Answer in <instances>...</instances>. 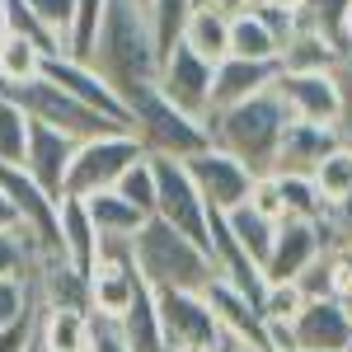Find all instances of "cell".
<instances>
[{
    "instance_id": "6da1fadb",
    "label": "cell",
    "mask_w": 352,
    "mask_h": 352,
    "mask_svg": "<svg viewBox=\"0 0 352 352\" xmlns=\"http://www.w3.org/2000/svg\"><path fill=\"white\" fill-rule=\"evenodd\" d=\"M89 66L104 76V80L122 94H132L136 85H151L160 71V47H155V28L146 5L136 0H109L99 33H94V47H89Z\"/></svg>"
},
{
    "instance_id": "7a4b0ae2",
    "label": "cell",
    "mask_w": 352,
    "mask_h": 352,
    "mask_svg": "<svg viewBox=\"0 0 352 352\" xmlns=\"http://www.w3.org/2000/svg\"><path fill=\"white\" fill-rule=\"evenodd\" d=\"M132 258L136 272L151 292H202L217 277V258L207 244H197L192 235H184L179 226H169L164 217H146L141 230L132 235Z\"/></svg>"
},
{
    "instance_id": "3957f363",
    "label": "cell",
    "mask_w": 352,
    "mask_h": 352,
    "mask_svg": "<svg viewBox=\"0 0 352 352\" xmlns=\"http://www.w3.org/2000/svg\"><path fill=\"white\" fill-rule=\"evenodd\" d=\"M207 136L212 146L230 151L235 160H244L254 174H268L272 160H277V141H282V127H287V104L277 99V89H258L240 104H226V109H212L207 118Z\"/></svg>"
},
{
    "instance_id": "277c9868",
    "label": "cell",
    "mask_w": 352,
    "mask_h": 352,
    "mask_svg": "<svg viewBox=\"0 0 352 352\" xmlns=\"http://www.w3.org/2000/svg\"><path fill=\"white\" fill-rule=\"evenodd\" d=\"M127 113H132V132L141 136V146H146L151 155H174V160H184L192 151L212 146L207 122L192 118V113H184V109H174L160 94L155 80L136 85L132 94H127Z\"/></svg>"
},
{
    "instance_id": "5b68a950",
    "label": "cell",
    "mask_w": 352,
    "mask_h": 352,
    "mask_svg": "<svg viewBox=\"0 0 352 352\" xmlns=\"http://www.w3.org/2000/svg\"><path fill=\"white\" fill-rule=\"evenodd\" d=\"M146 155L141 136L136 132H104V136H85L76 141V155H71V169H66V188L71 197H89V192H104L122 179V169L132 160Z\"/></svg>"
},
{
    "instance_id": "8992f818",
    "label": "cell",
    "mask_w": 352,
    "mask_h": 352,
    "mask_svg": "<svg viewBox=\"0 0 352 352\" xmlns=\"http://www.w3.org/2000/svg\"><path fill=\"white\" fill-rule=\"evenodd\" d=\"M5 94H14V99L24 104L28 118H38V122H52L56 132L76 136V141H85V136H104V132H132V127H122V122L104 118L99 109L80 104L76 94H66V89H61V85H52L47 76H38V80L19 85V89H5Z\"/></svg>"
},
{
    "instance_id": "52a82bcc",
    "label": "cell",
    "mask_w": 352,
    "mask_h": 352,
    "mask_svg": "<svg viewBox=\"0 0 352 352\" xmlns=\"http://www.w3.org/2000/svg\"><path fill=\"white\" fill-rule=\"evenodd\" d=\"M151 155V151H146ZM155 169V217H164L169 226H179L184 235H192L197 244L212 249V221H207V202L192 184L188 164L174 160V155H151Z\"/></svg>"
},
{
    "instance_id": "ba28073f",
    "label": "cell",
    "mask_w": 352,
    "mask_h": 352,
    "mask_svg": "<svg viewBox=\"0 0 352 352\" xmlns=\"http://www.w3.org/2000/svg\"><path fill=\"white\" fill-rule=\"evenodd\" d=\"M184 164H188L192 184H197V192H202V202H207V212H235L240 202H249V188H254V169L244 160H235L230 151H221V146H202V151H192V155H184Z\"/></svg>"
},
{
    "instance_id": "9c48e42d",
    "label": "cell",
    "mask_w": 352,
    "mask_h": 352,
    "mask_svg": "<svg viewBox=\"0 0 352 352\" xmlns=\"http://www.w3.org/2000/svg\"><path fill=\"white\" fill-rule=\"evenodd\" d=\"M155 315H160L164 329V343L169 348H197V352H212L221 338V324L212 315V305L202 292H174L164 287L155 292Z\"/></svg>"
},
{
    "instance_id": "30bf717a",
    "label": "cell",
    "mask_w": 352,
    "mask_h": 352,
    "mask_svg": "<svg viewBox=\"0 0 352 352\" xmlns=\"http://www.w3.org/2000/svg\"><path fill=\"white\" fill-rule=\"evenodd\" d=\"M212 66H217V61L197 56L188 43L179 38V43L160 56L155 85H160V94L174 109L192 113V118H207V109H212Z\"/></svg>"
},
{
    "instance_id": "8fae6325",
    "label": "cell",
    "mask_w": 352,
    "mask_h": 352,
    "mask_svg": "<svg viewBox=\"0 0 352 352\" xmlns=\"http://www.w3.org/2000/svg\"><path fill=\"white\" fill-rule=\"evenodd\" d=\"M277 99L287 104V118H305V122H324L343 132V94L333 71H277Z\"/></svg>"
},
{
    "instance_id": "7c38bea8",
    "label": "cell",
    "mask_w": 352,
    "mask_h": 352,
    "mask_svg": "<svg viewBox=\"0 0 352 352\" xmlns=\"http://www.w3.org/2000/svg\"><path fill=\"white\" fill-rule=\"evenodd\" d=\"M296 352H352V305L343 296H310L292 315Z\"/></svg>"
},
{
    "instance_id": "4fadbf2b",
    "label": "cell",
    "mask_w": 352,
    "mask_h": 352,
    "mask_svg": "<svg viewBox=\"0 0 352 352\" xmlns=\"http://www.w3.org/2000/svg\"><path fill=\"white\" fill-rule=\"evenodd\" d=\"M43 76H47L52 85H61L66 94H76L80 104L99 109L104 118L122 122V127H132V113H127V104H122V94H118V89H113L89 61H80V56H71V52H52L47 61H43Z\"/></svg>"
},
{
    "instance_id": "5bb4252c",
    "label": "cell",
    "mask_w": 352,
    "mask_h": 352,
    "mask_svg": "<svg viewBox=\"0 0 352 352\" xmlns=\"http://www.w3.org/2000/svg\"><path fill=\"white\" fill-rule=\"evenodd\" d=\"M320 254H324L320 221L282 217V221H277V235H272L268 258H263V282H296Z\"/></svg>"
},
{
    "instance_id": "9a60e30c",
    "label": "cell",
    "mask_w": 352,
    "mask_h": 352,
    "mask_svg": "<svg viewBox=\"0 0 352 352\" xmlns=\"http://www.w3.org/2000/svg\"><path fill=\"white\" fill-rule=\"evenodd\" d=\"M202 296H207V305H212V315H217L226 338H235V343H244V348H254V352L268 348V320H263L258 300H249L240 287H230L221 272L202 287Z\"/></svg>"
},
{
    "instance_id": "2e32d148",
    "label": "cell",
    "mask_w": 352,
    "mask_h": 352,
    "mask_svg": "<svg viewBox=\"0 0 352 352\" xmlns=\"http://www.w3.org/2000/svg\"><path fill=\"white\" fill-rule=\"evenodd\" d=\"M71 155H76V136L56 132L52 122H38L28 118V146H24V169L43 184V188L61 197L66 188V169H71Z\"/></svg>"
},
{
    "instance_id": "e0dca14e",
    "label": "cell",
    "mask_w": 352,
    "mask_h": 352,
    "mask_svg": "<svg viewBox=\"0 0 352 352\" xmlns=\"http://www.w3.org/2000/svg\"><path fill=\"white\" fill-rule=\"evenodd\" d=\"M338 141H343V132H338V127L305 122V118H287L282 141H277V160H272V169H287V174H315V164L324 160Z\"/></svg>"
},
{
    "instance_id": "ac0fdd59",
    "label": "cell",
    "mask_w": 352,
    "mask_h": 352,
    "mask_svg": "<svg viewBox=\"0 0 352 352\" xmlns=\"http://www.w3.org/2000/svg\"><path fill=\"white\" fill-rule=\"evenodd\" d=\"M136 287H141V272L132 258H99L89 272V315L94 320H122Z\"/></svg>"
},
{
    "instance_id": "d6986e66",
    "label": "cell",
    "mask_w": 352,
    "mask_h": 352,
    "mask_svg": "<svg viewBox=\"0 0 352 352\" xmlns=\"http://www.w3.org/2000/svg\"><path fill=\"white\" fill-rule=\"evenodd\" d=\"M56 226H61V254H66V263L89 277L94 263H99V226L89 217L85 197L61 192V197H56Z\"/></svg>"
},
{
    "instance_id": "ffe728a7",
    "label": "cell",
    "mask_w": 352,
    "mask_h": 352,
    "mask_svg": "<svg viewBox=\"0 0 352 352\" xmlns=\"http://www.w3.org/2000/svg\"><path fill=\"white\" fill-rule=\"evenodd\" d=\"M277 80V61H249V56H221L212 66V109L240 104L249 94L268 89ZM207 109V113H212Z\"/></svg>"
},
{
    "instance_id": "44dd1931",
    "label": "cell",
    "mask_w": 352,
    "mask_h": 352,
    "mask_svg": "<svg viewBox=\"0 0 352 352\" xmlns=\"http://www.w3.org/2000/svg\"><path fill=\"white\" fill-rule=\"evenodd\" d=\"M38 352H89V310L38 305Z\"/></svg>"
},
{
    "instance_id": "7402d4cb",
    "label": "cell",
    "mask_w": 352,
    "mask_h": 352,
    "mask_svg": "<svg viewBox=\"0 0 352 352\" xmlns=\"http://www.w3.org/2000/svg\"><path fill=\"white\" fill-rule=\"evenodd\" d=\"M113 324H118L122 343H127L132 352H169L160 315H155V292H151L146 282L136 287V296H132V305L122 310V320H113Z\"/></svg>"
},
{
    "instance_id": "603a6c76",
    "label": "cell",
    "mask_w": 352,
    "mask_h": 352,
    "mask_svg": "<svg viewBox=\"0 0 352 352\" xmlns=\"http://www.w3.org/2000/svg\"><path fill=\"white\" fill-rule=\"evenodd\" d=\"M179 38H184L197 56L221 61V56H230V14H221V10H212V5L192 0V10H188V19H184V28H179Z\"/></svg>"
},
{
    "instance_id": "cb8c5ba5",
    "label": "cell",
    "mask_w": 352,
    "mask_h": 352,
    "mask_svg": "<svg viewBox=\"0 0 352 352\" xmlns=\"http://www.w3.org/2000/svg\"><path fill=\"white\" fill-rule=\"evenodd\" d=\"M338 56L343 52L329 43L324 33L296 24V33H292V38L282 43V52H277V71H333Z\"/></svg>"
},
{
    "instance_id": "d4e9b609",
    "label": "cell",
    "mask_w": 352,
    "mask_h": 352,
    "mask_svg": "<svg viewBox=\"0 0 352 352\" xmlns=\"http://www.w3.org/2000/svg\"><path fill=\"white\" fill-rule=\"evenodd\" d=\"M85 207H89V217H94V226H99V240H132L136 230H141V221H146L141 207H132L127 197H118L113 188L89 192Z\"/></svg>"
},
{
    "instance_id": "484cf974",
    "label": "cell",
    "mask_w": 352,
    "mask_h": 352,
    "mask_svg": "<svg viewBox=\"0 0 352 352\" xmlns=\"http://www.w3.org/2000/svg\"><path fill=\"white\" fill-rule=\"evenodd\" d=\"M43 61H47V52H43L33 38L5 33V38H0V89H19V85L38 80V76H43Z\"/></svg>"
},
{
    "instance_id": "4316f807",
    "label": "cell",
    "mask_w": 352,
    "mask_h": 352,
    "mask_svg": "<svg viewBox=\"0 0 352 352\" xmlns=\"http://www.w3.org/2000/svg\"><path fill=\"white\" fill-rule=\"evenodd\" d=\"M282 43L249 5L230 14V56H249V61H277Z\"/></svg>"
},
{
    "instance_id": "83f0119b",
    "label": "cell",
    "mask_w": 352,
    "mask_h": 352,
    "mask_svg": "<svg viewBox=\"0 0 352 352\" xmlns=\"http://www.w3.org/2000/svg\"><path fill=\"white\" fill-rule=\"evenodd\" d=\"M226 230H230L235 244L263 268V258H268V249H272V235H277V221H268L263 212H254L249 202H240L235 212H226Z\"/></svg>"
},
{
    "instance_id": "f1b7e54d",
    "label": "cell",
    "mask_w": 352,
    "mask_h": 352,
    "mask_svg": "<svg viewBox=\"0 0 352 352\" xmlns=\"http://www.w3.org/2000/svg\"><path fill=\"white\" fill-rule=\"evenodd\" d=\"M272 179H277V188H282V207H287V217H305V221H320L324 217V197L315 188V179L310 174H287V169H268Z\"/></svg>"
},
{
    "instance_id": "f546056e",
    "label": "cell",
    "mask_w": 352,
    "mask_h": 352,
    "mask_svg": "<svg viewBox=\"0 0 352 352\" xmlns=\"http://www.w3.org/2000/svg\"><path fill=\"white\" fill-rule=\"evenodd\" d=\"M28 146V113L14 94L0 89V164H24Z\"/></svg>"
},
{
    "instance_id": "4dcf8cb0",
    "label": "cell",
    "mask_w": 352,
    "mask_h": 352,
    "mask_svg": "<svg viewBox=\"0 0 352 352\" xmlns=\"http://www.w3.org/2000/svg\"><path fill=\"white\" fill-rule=\"evenodd\" d=\"M348 5H352V0H300V5H296V19L305 28H315V33H324L329 43L343 52V47H348V38H343Z\"/></svg>"
},
{
    "instance_id": "1f68e13d",
    "label": "cell",
    "mask_w": 352,
    "mask_h": 352,
    "mask_svg": "<svg viewBox=\"0 0 352 352\" xmlns=\"http://www.w3.org/2000/svg\"><path fill=\"white\" fill-rule=\"evenodd\" d=\"M310 179H315V188H320V197H324V202H333V197L352 192V146H348V141H338L324 160L315 164V174H310Z\"/></svg>"
},
{
    "instance_id": "d6a6232c",
    "label": "cell",
    "mask_w": 352,
    "mask_h": 352,
    "mask_svg": "<svg viewBox=\"0 0 352 352\" xmlns=\"http://www.w3.org/2000/svg\"><path fill=\"white\" fill-rule=\"evenodd\" d=\"M118 197H127L132 207H141L146 217H155V169H151V155H141L122 169V179L113 184Z\"/></svg>"
},
{
    "instance_id": "836d02e7",
    "label": "cell",
    "mask_w": 352,
    "mask_h": 352,
    "mask_svg": "<svg viewBox=\"0 0 352 352\" xmlns=\"http://www.w3.org/2000/svg\"><path fill=\"white\" fill-rule=\"evenodd\" d=\"M104 10H109V0H76V19H71V33H66V52L71 56L89 61V47H94Z\"/></svg>"
},
{
    "instance_id": "e575fe53",
    "label": "cell",
    "mask_w": 352,
    "mask_h": 352,
    "mask_svg": "<svg viewBox=\"0 0 352 352\" xmlns=\"http://www.w3.org/2000/svg\"><path fill=\"white\" fill-rule=\"evenodd\" d=\"M192 0H151L146 5V14H151V28H155V47H160V56L179 43V28H184V19H188Z\"/></svg>"
},
{
    "instance_id": "d590c367",
    "label": "cell",
    "mask_w": 352,
    "mask_h": 352,
    "mask_svg": "<svg viewBox=\"0 0 352 352\" xmlns=\"http://www.w3.org/2000/svg\"><path fill=\"white\" fill-rule=\"evenodd\" d=\"M28 310H38L28 272H10V277H0V329L14 324V320H24Z\"/></svg>"
},
{
    "instance_id": "8d00e7d4",
    "label": "cell",
    "mask_w": 352,
    "mask_h": 352,
    "mask_svg": "<svg viewBox=\"0 0 352 352\" xmlns=\"http://www.w3.org/2000/svg\"><path fill=\"white\" fill-rule=\"evenodd\" d=\"M320 235H324V249H343V244H352V192L333 197V202L324 207Z\"/></svg>"
},
{
    "instance_id": "74e56055",
    "label": "cell",
    "mask_w": 352,
    "mask_h": 352,
    "mask_svg": "<svg viewBox=\"0 0 352 352\" xmlns=\"http://www.w3.org/2000/svg\"><path fill=\"white\" fill-rule=\"evenodd\" d=\"M296 287H300V296L310 300V296H338V263H333V249H324L310 268L296 277Z\"/></svg>"
},
{
    "instance_id": "f35d334b",
    "label": "cell",
    "mask_w": 352,
    "mask_h": 352,
    "mask_svg": "<svg viewBox=\"0 0 352 352\" xmlns=\"http://www.w3.org/2000/svg\"><path fill=\"white\" fill-rule=\"evenodd\" d=\"M305 296H300L296 282H263V296H258V310H263V320H292Z\"/></svg>"
},
{
    "instance_id": "ab89813d",
    "label": "cell",
    "mask_w": 352,
    "mask_h": 352,
    "mask_svg": "<svg viewBox=\"0 0 352 352\" xmlns=\"http://www.w3.org/2000/svg\"><path fill=\"white\" fill-rule=\"evenodd\" d=\"M24 5L38 14V24L47 28L56 43H61V52H66V33H71V19H76V0H24Z\"/></svg>"
},
{
    "instance_id": "60d3db41",
    "label": "cell",
    "mask_w": 352,
    "mask_h": 352,
    "mask_svg": "<svg viewBox=\"0 0 352 352\" xmlns=\"http://www.w3.org/2000/svg\"><path fill=\"white\" fill-rule=\"evenodd\" d=\"M249 207H254V212H263L268 221L287 217V207H282V188H277V179H272V174H258V179H254V188H249Z\"/></svg>"
},
{
    "instance_id": "b9f144b4",
    "label": "cell",
    "mask_w": 352,
    "mask_h": 352,
    "mask_svg": "<svg viewBox=\"0 0 352 352\" xmlns=\"http://www.w3.org/2000/svg\"><path fill=\"white\" fill-rule=\"evenodd\" d=\"M33 268V254H28V244L19 230H0V277H10V272H28Z\"/></svg>"
},
{
    "instance_id": "7bdbcfd3",
    "label": "cell",
    "mask_w": 352,
    "mask_h": 352,
    "mask_svg": "<svg viewBox=\"0 0 352 352\" xmlns=\"http://www.w3.org/2000/svg\"><path fill=\"white\" fill-rule=\"evenodd\" d=\"M33 343H38V310L0 329V352H33Z\"/></svg>"
},
{
    "instance_id": "ee69618b",
    "label": "cell",
    "mask_w": 352,
    "mask_h": 352,
    "mask_svg": "<svg viewBox=\"0 0 352 352\" xmlns=\"http://www.w3.org/2000/svg\"><path fill=\"white\" fill-rule=\"evenodd\" d=\"M89 352H132V348L122 343V333H118L113 320H94L89 315Z\"/></svg>"
},
{
    "instance_id": "f6af8a7d",
    "label": "cell",
    "mask_w": 352,
    "mask_h": 352,
    "mask_svg": "<svg viewBox=\"0 0 352 352\" xmlns=\"http://www.w3.org/2000/svg\"><path fill=\"white\" fill-rule=\"evenodd\" d=\"M333 80H338V94H343V122H352V47H343L338 66H333Z\"/></svg>"
},
{
    "instance_id": "bcb514c9",
    "label": "cell",
    "mask_w": 352,
    "mask_h": 352,
    "mask_svg": "<svg viewBox=\"0 0 352 352\" xmlns=\"http://www.w3.org/2000/svg\"><path fill=\"white\" fill-rule=\"evenodd\" d=\"M333 263H338V296L352 305V244L333 249Z\"/></svg>"
},
{
    "instance_id": "7dc6e473",
    "label": "cell",
    "mask_w": 352,
    "mask_h": 352,
    "mask_svg": "<svg viewBox=\"0 0 352 352\" xmlns=\"http://www.w3.org/2000/svg\"><path fill=\"white\" fill-rule=\"evenodd\" d=\"M268 348H277V352H296L292 320H268Z\"/></svg>"
},
{
    "instance_id": "c3c4849f",
    "label": "cell",
    "mask_w": 352,
    "mask_h": 352,
    "mask_svg": "<svg viewBox=\"0 0 352 352\" xmlns=\"http://www.w3.org/2000/svg\"><path fill=\"white\" fill-rule=\"evenodd\" d=\"M0 230H14V207H10L5 192H0Z\"/></svg>"
},
{
    "instance_id": "681fc988",
    "label": "cell",
    "mask_w": 352,
    "mask_h": 352,
    "mask_svg": "<svg viewBox=\"0 0 352 352\" xmlns=\"http://www.w3.org/2000/svg\"><path fill=\"white\" fill-rule=\"evenodd\" d=\"M202 5H212V10H221V14H235V10H244L249 0H202Z\"/></svg>"
},
{
    "instance_id": "f907efd6",
    "label": "cell",
    "mask_w": 352,
    "mask_h": 352,
    "mask_svg": "<svg viewBox=\"0 0 352 352\" xmlns=\"http://www.w3.org/2000/svg\"><path fill=\"white\" fill-rule=\"evenodd\" d=\"M10 33V0H0V38Z\"/></svg>"
},
{
    "instance_id": "816d5d0a",
    "label": "cell",
    "mask_w": 352,
    "mask_h": 352,
    "mask_svg": "<svg viewBox=\"0 0 352 352\" xmlns=\"http://www.w3.org/2000/svg\"><path fill=\"white\" fill-rule=\"evenodd\" d=\"M343 38H348V47H352V5H348V19H343Z\"/></svg>"
},
{
    "instance_id": "f5cc1de1",
    "label": "cell",
    "mask_w": 352,
    "mask_h": 352,
    "mask_svg": "<svg viewBox=\"0 0 352 352\" xmlns=\"http://www.w3.org/2000/svg\"><path fill=\"white\" fill-rule=\"evenodd\" d=\"M343 141H348V146H352V122H343Z\"/></svg>"
},
{
    "instance_id": "db71d44e",
    "label": "cell",
    "mask_w": 352,
    "mask_h": 352,
    "mask_svg": "<svg viewBox=\"0 0 352 352\" xmlns=\"http://www.w3.org/2000/svg\"><path fill=\"white\" fill-rule=\"evenodd\" d=\"M268 5H292V10H296V5H300V0H268Z\"/></svg>"
},
{
    "instance_id": "11a10c76",
    "label": "cell",
    "mask_w": 352,
    "mask_h": 352,
    "mask_svg": "<svg viewBox=\"0 0 352 352\" xmlns=\"http://www.w3.org/2000/svg\"><path fill=\"white\" fill-rule=\"evenodd\" d=\"M169 352H197V348H169Z\"/></svg>"
},
{
    "instance_id": "9f6ffc18",
    "label": "cell",
    "mask_w": 352,
    "mask_h": 352,
    "mask_svg": "<svg viewBox=\"0 0 352 352\" xmlns=\"http://www.w3.org/2000/svg\"><path fill=\"white\" fill-rule=\"evenodd\" d=\"M136 5H151V0H136Z\"/></svg>"
},
{
    "instance_id": "6f0895ef",
    "label": "cell",
    "mask_w": 352,
    "mask_h": 352,
    "mask_svg": "<svg viewBox=\"0 0 352 352\" xmlns=\"http://www.w3.org/2000/svg\"><path fill=\"white\" fill-rule=\"evenodd\" d=\"M263 352H277V348H263Z\"/></svg>"
},
{
    "instance_id": "680465c9",
    "label": "cell",
    "mask_w": 352,
    "mask_h": 352,
    "mask_svg": "<svg viewBox=\"0 0 352 352\" xmlns=\"http://www.w3.org/2000/svg\"><path fill=\"white\" fill-rule=\"evenodd\" d=\"M33 352H38V343H33Z\"/></svg>"
}]
</instances>
